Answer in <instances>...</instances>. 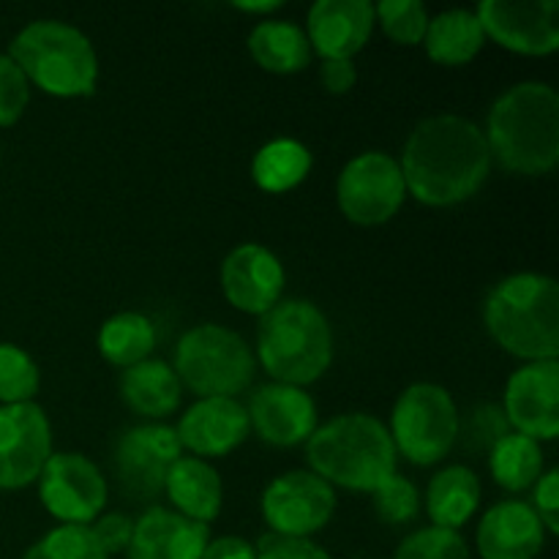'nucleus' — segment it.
Returning a JSON list of instances; mask_svg holds the SVG:
<instances>
[{"label": "nucleus", "instance_id": "aec40b11", "mask_svg": "<svg viewBox=\"0 0 559 559\" xmlns=\"http://www.w3.org/2000/svg\"><path fill=\"white\" fill-rule=\"evenodd\" d=\"M475 546L480 559H538L546 527L530 502L502 500L480 519Z\"/></svg>", "mask_w": 559, "mask_h": 559}, {"label": "nucleus", "instance_id": "1a4fd4ad", "mask_svg": "<svg viewBox=\"0 0 559 559\" xmlns=\"http://www.w3.org/2000/svg\"><path fill=\"white\" fill-rule=\"evenodd\" d=\"M407 197L402 169L388 153L369 151L355 156L342 169L336 200L344 216L360 227H380L391 222Z\"/></svg>", "mask_w": 559, "mask_h": 559}, {"label": "nucleus", "instance_id": "2f4dec72", "mask_svg": "<svg viewBox=\"0 0 559 559\" xmlns=\"http://www.w3.org/2000/svg\"><path fill=\"white\" fill-rule=\"evenodd\" d=\"M374 22H380L391 41L415 47V44H424L429 11L420 0H382L374 5Z\"/></svg>", "mask_w": 559, "mask_h": 559}, {"label": "nucleus", "instance_id": "5701e85b", "mask_svg": "<svg viewBox=\"0 0 559 559\" xmlns=\"http://www.w3.org/2000/svg\"><path fill=\"white\" fill-rule=\"evenodd\" d=\"M183 385L173 366L164 360H142L131 366L120 377V399L134 409L136 415L162 420L180 407Z\"/></svg>", "mask_w": 559, "mask_h": 559}, {"label": "nucleus", "instance_id": "4c0bfd02", "mask_svg": "<svg viewBox=\"0 0 559 559\" xmlns=\"http://www.w3.org/2000/svg\"><path fill=\"white\" fill-rule=\"evenodd\" d=\"M93 535H96L98 546L107 551V557L120 555V551H129L131 535H134V519H129L126 513H104L93 522Z\"/></svg>", "mask_w": 559, "mask_h": 559}, {"label": "nucleus", "instance_id": "7c9ffc66", "mask_svg": "<svg viewBox=\"0 0 559 559\" xmlns=\"http://www.w3.org/2000/svg\"><path fill=\"white\" fill-rule=\"evenodd\" d=\"M41 374L31 355L16 344H0V404H27L38 393Z\"/></svg>", "mask_w": 559, "mask_h": 559}, {"label": "nucleus", "instance_id": "4be33fe9", "mask_svg": "<svg viewBox=\"0 0 559 559\" xmlns=\"http://www.w3.org/2000/svg\"><path fill=\"white\" fill-rule=\"evenodd\" d=\"M164 491H167L169 502L175 506V513L191 519V522L211 524L222 513V478L205 459L180 456L169 467Z\"/></svg>", "mask_w": 559, "mask_h": 559}, {"label": "nucleus", "instance_id": "6ab92c4d", "mask_svg": "<svg viewBox=\"0 0 559 559\" xmlns=\"http://www.w3.org/2000/svg\"><path fill=\"white\" fill-rule=\"evenodd\" d=\"M249 413L235 399H200L180 418V448H189L194 456H227L249 437Z\"/></svg>", "mask_w": 559, "mask_h": 559}, {"label": "nucleus", "instance_id": "c9c22d12", "mask_svg": "<svg viewBox=\"0 0 559 559\" xmlns=\"http://www.w3.org/2000/svg\"><path fill=\"white\" fill-rule=\"evenodd\" d=\"M31 102V82L20 66L0 55V126H14Z\"/></svg>", "mask_w": 559, "mask_h": 559}, {"label": "nucleus", "instance_id": "2eb2a0df", "mask_svg": "<svg viewBox=\"0 0 559 559\" xmlns=\"http://www.w3.org/2000/svg\"><path fill=\"white\" fill-rule=\"evenodd\" d=\"M508 426L524 437L555 440L559 435V364L538 360L513 371L506 388Z\"/></svg>", "mask_w": 559, "mask_h": 559}, {"label": "nucleus", "instance_id": "ddd939ff", "mask_svg": "<svg viewBox=\"0 0 559 559\" xmlns=\"http://www.w3.org/2000/svg\"><path fill=\"white\" fill-rule=\"evenodd\" d=\"M52 456V429L38 404L0 407V491H16L38 480Z\"/></svg>", "mask_w": 559, "mask_h": 559}, {"label": "nucleus", "instance_id": "f03ea898", "mask_svg": "<svg viewBox=\"0 0 559 559\" xmlns=\"http://www.w3.org/2000/svg\"><path fill=\"white\" fill-rule=\"evenodd\" d=\"M491 158L519 175H549L559 162V96L546 82L508 87L489 112Z\"/></svg>", "mask_w": 559, "mask_h": 559}, {"label": "nucleus", "instance_id": "c85d7f7f", "mask_svg": "<svg viewBox=\"0 0 559 559\" xmlns=\"http://www.w3.org/2000/svg\"><path fill=\"white\" fill-rule=\"evenodd\" d=\"M489 467L502 489L524 491L544 475V448L533 437L508 431L489 451Z\"/></svg>", "mask_w": 559, "mask_h": 559}, {"label": "nucleus", "instance_id": "9d476101", "mask_svg": "<svg viewBox=\"0 0 559 559\" xmlns=\"http://www.w3.org/2000/svg\"><path fill=\"white\" fill-rule=\"evenodd\" d=\"M38 497L58 522L91 527L107 506V480L82 453H52L38 475Z\"/></svg>", "mask_w": 559, "mask_h": 559}, {"label": "nucleus", "instance_id": "a211bd4d", "mask_svg": "<svg viewBox=\"0 0 559 559\" xmlns=\"http://www.w3.org/2000/svg\"><path fill=\"white\" fill-rule=\"evenodd\" d=\"M369 0H317L306 20V38L325 60H353L374 31Z\"/></svg>", "mask_w": 559, "mask_h": 559}, {"label": "nucleus", "instance_id": "393cba45", "mask_svg": "<svg viewBox=\"0 0 559 559\" xmlns=\"http://www.w3.org/2000/svg\"><path fill=\"white\" fill-rule=\"evenodd\" d=\"M486 44V33L475 11L469 9H451L429 20L426 27L424 47L429 58L440 66H464Z\"/></svg>", "mask_w": 559, "mask_h": 559}, {"label": "nucleus", "instance_id": "4468645a", "mask_svg": "<svg viewBox=\"0 0 559 559\" xmlns=\"http://www.w3.org/2000/svg\"><path fill=\"white\" fill-rule=\"evenodd\" d=\"M183 456L173 426L145 424L129 429L115 445V475L126 495L134 500H151L164 491L169 467Z\"/></svg>", "mask_w": 559, "mask_h": 559}, {"label": "nucleus", "instance_id": "79ce46f5", "mask_svg": "<svg viewBox=\"0 0 559 559\" xmlns=\"http://www.w3.org/2000/svg\"><path fill=\"white\" fill-rule=\"evenodd\" d=\"M238 11H246V14H271V11L282 9V0H265V3H233Z\"/></svg>", "mask_w": 559, "mask_h": 559}, {"label": "nucleus", "instance_id": "20e7f679", "mask_svg": "<svg viewBox=\"0 0 559 559\" xmlns=\"http://www.w3.org/2000/svg\"><path fill=\"white\" fill-rule=\"evenodd\" d=\"M396 448L380 418L347 413L317 426L306 440L311 473L349 491H374L396 473Z\"/></svg>", "mask_w": 559, "mask_h": 559}, {"label": "nucleus", "instance_id": "9b49d317", "mask_svg": "<svg viewBox=\"0 0 559 559\" xmlns=\"http://www.w3.org/2000/svg\"><path fill=\"white\" fill-rule=\"evenodd\" d=\"M336 491L314 473L293 469L267 484L262 491V516L273 535L309 538L331 522Z\"/></svg>", "mask_w": 559, "mask_h": 559}, {"label": "nucleus", "instance_id": "cd10ccee", "mask_svg": "<svg viewBox=\"0 0 559 559\" xmlns=\"http://www.w3.org/2000/svg\"><path fill=\"white\" fill-rule=\"evenodd\" d=\"M311 173V153L298 140H273L260 147L251 164V178L262 191L284 194L306 180Z\"/></svg>", "mask_w": 559, "mask_h": 559}, {"label": "nucleus", "instance_id": "bb28decb", "mask_svg": "<svg viewBox=\"0 0 559 559\" xmlns=\"http://www.w3.org/2000/svg\"><path fill=\"white\" fill-rule=\"evenodd\" d=\"M156 349V328L140 311H120L109 317L98 331V353L120 369L147 360Z\"/></svg>", "mask_w": 559, "mask_h": 559}, {"label": "nucleus", "instance_id": "0eeeda50", "mask_svg": "<svg viewBox=\"0 0 559 559\" xmlns=\"http://www.w3.org/2000/svg\"><path fill=\"white\" fill-rule=\"evenodd\" d=\"M254 353L224 325H197L175 347V374L200 399H235L254 380Z\"/></svg>", "mask_w": 559, "mask_h": 559}, {"label": "nucleus", "instance_id": "dca6fc26", "mask_svg": "<svg viewBox=\"0 0 559 559\" xmlns=\"http://www.w3.org/2000/svg\"><path fill=\"white\" fill-rule=\"evenodd\" d=\"M284 282L278 257L260 243L238 246L222 265L224 298L246 314H267L282 300Z\"/></svg>", "mask_w": 559, "mask_h": 559}, {"label": "nucleus", "instance_id": "412c9836", "mask_svg": "<svg viewBox=\"0 0 559 559\" xmlns=\"http://www.w3.org/2000/svg\"><path fill=\"white\" fill-rule=\"evenodd\" d=\"M211 540L207 524L191 522L167 508H147L134 522L129 559H202Z\"/></svg>", "mask_w": 559, "mask_h": 559}, {"label": "nucleus", "instance_id": "39448f33", "mask_svg": "<svg viewBox=\"0 0 559 559\" xmlns=\"http://www.w3.org/2000/svg\"><path fill=\"white\" fill-rule=\"evenodd\" d=\"M257 358L276 382L311 385L333 360L331 322L309 300H278L257 328Z\"/></svg>", "mask_w": 559, "mask_h": 559}, {"label": "nucleus", "instance_id": "6e6552de", "mask_svg": "<svg viewBox=\"0 0 559 559\" xmlns=\"http://www.w3.org/2000/svg\"><path fill=\"white\" fill-rule=\"evenodd\" d=\"M459 418L462 415L445 388L415 382L399 396L388 431L396 453L418 467H431L456 445Z\"/></svg>", "mask_w": 559, "mask_h": 559}, {"label": "nucleus", "instance_id": "b1692460", "mask_svg": "<svg viewBox=\"0 0 559 559\" xmlns=\"http://www.w3.org/2000/svg\"><path fill=\"white\" fill-rule=\"evenodd\" d=\"M426 506H429V519L435 527L459 533L480 506L478 475L464 464L445 467L431 478Z\"/></svg>", "mask_w": 559, "mask_h": 559}, {"label": "nucleus", "instance_id": "473e14b6", "mask_svg": "<svg viewBox=\"0 0 559 559\" xmlns=\"http://www.w3.org/2000/svg\"><path fill=\"white\" fill-rule=\"evenodd\" d=\"M393 559H469V546L453 530L424 527L399 544Z\"/></svg>", "mask_w": 559, "mask_h": 559}, {"label": "nucleus", "instance_id": "e433bc0d", "mask_svg": "<svg viewBox=\"0 0 559 559\" xmlns=\"http://www.w3.org/2000/svg\"><path fill=\"white\" fill-rule=\"evenodd\" d=\"M257 559H333L322 546L309 538H284V535H262L254 546Z\"/></svg>", "mask_w": 559, "mask_h": 559}, {"label": "nucleus", "instance_id": "f704fd0d", "mask_svg": "<svg viewBox=\"0 0 559 559\" xmlns=\"http://www.w3.org/2000/svg\"><path fill=\"white\" fill-rule=\"evenodd\" d=\"M511 431L506 413L497 404H478L459 418V437L467 451H491Z\"/></svg>", "mask_w": 559, "mask_h": 559}, {"label": "nucleus", "instance_id": "f3484780", "mask_svg": "<svg viewBox=\"0 0 559 559\" xmlns=\"http://www.w3.org/2000/svg\"><path fill=\"white\" fill-rule=\"evenodd\" d=\"M246 413L257 437L273 448L300 445L317 429L314 399L304 388L284 385V382L257 388Z\"/></svg>", "mask_w": 559, "mask_h": 559}, {"label": "nucleus", "instance_id": "7ed1b4c3", "mask_svg": "<svg viewBox=\"0 0 559 559\" xmlns=\"http://www.w3.org/2000/svg\"><path fill=\"white\" fill-rule=\"evenodd\" d=\"M489 336L506 353L538 364L559 355V287L544 273H513L489 293L484 306Z\"/></svg>", "mask_w": 559, "mask_h": 559}, {"label": "nucleus", "instance_id": "c756f323", "mask_svg": "<svg viewBox=\"0 0 559 559\" xmlns=\"http://www.w3.org/2000/svg\"><path fill=\"white\" fill-rule=\"evenodd\" d=\"M22 559H109L91 527L60 524L31 546Z\"/></svg>", "mask_w": 559, "mask_h": 559}, {"label": "nucleus", "instance_id": "f8f14e48", "mask_svg": "<svg viewBox=\"0 0 559 559\" xmlns=\"http://www.w3.org/2000/svg\"><path fill=\"white\" fill-rule=\"evenodd\" d=\"M486 38L502 49L530 58H544L559 47L557 0H484L475 9Z\"/></svg>", "mask_w": 559, "mask_h": 559}, {"label": "nucleus", "instance_id": "a19ab883", "mask_svg": "<svg viewBox=\"0 0 559 559\" xmlns=\"http://www.w3.org/2000/svg\"><path fill=\"white\" fill-rule=\"evenodd\" d=\"M202 559H257V549L238 535H224V538L207 540Z\"/></svg>", "mask_w": 559, "mask_h": 559}, {"label": "nucleus", "instance_id": "423d86ee", "mask_svg": "<svg viewBox=\"0 0 559 559\" xmlns=\"http://www.w3.org/2000/svg\"><path fill=\"white\" fill-rule=\"evenodd\" d=\"M9 58L20 66L27 82L49 96L80 98L96 91V49L91 38L69 22H31L11 38Z\"/></svg>", "mask_w": 559, "mask_h": 559}, {"label": "nucleus", "instance_id": "a878e982", "mask_svg": "<svg viewBox=\"0 0 559 559\" xmlns=\"http://www.w3.org/2000/svg\"><path fill=\"white\" fill-rule=\"evenodd\" d=\"M249 52L271 74H295L311 63L314 49L295 22L265 20L251 31Z\"/></svg>", "mask_w": 559, "mask_h": 559}, {"label": "nucleus", "instance_id": "f257e3e1", "mask_svg": "<svg viewBox=\"0 0 559 559\" xmlns=\"http://www.w3.org/2000/svg\"><path fill=\"white\" fill-rule=\"evenodd\" d=\"M404 186L429 207H451L478 194L491 173L486 136L462 115H435L420 120L402 151Z\"/></svg>", "mask_w": 559, "mask_h": 559}, {"label": "nucleus", "instance_id": "72a5a7b5", "mask_svg": "<svg viewBox=\"0 0 559 559\" xmlns=\"http://www.w3.org/2000/svg\"><path fill=\"white\" fill-rule=\"evenodd\" d=\"M371 495H374L377 516L385 524H393V527L413 522L420 511L418 489L399 473H393L391 478L382 480Z\"/></svg>", "mask_w": 559, "mask_h": 559}, {"label": "nucleus", "instance_id": "ea45409f", "mask_svg": "<svg viewBox=\"0 0 559 559\" xmlns=\"http://www.w3.org/2000/svg\"><path fill=\"white\" fill-rule=\"evenodd\" d=\"M320 80L328 93L344 96V93L353 91L355 82H358V69H355L353 60H322Z\"/></svg>", "mask_w": 559, "mask_h": 559}, {"label": "nucleus", "instance_id": "58836bf2", "mask_svg": "<svg viewBox=\"0 0 559 559\" xmlns=\"http://www.w3.org/2000/svg\"><path fill=\"white\" fill-rule=\"evenodd\" d=\"M535 513L544 522L546 533L557 535L559 533V473L557 469H549L538 478V486H535Z\"/></svg>", "mask_w": 559, "mask_h": 559}]
</instances>
